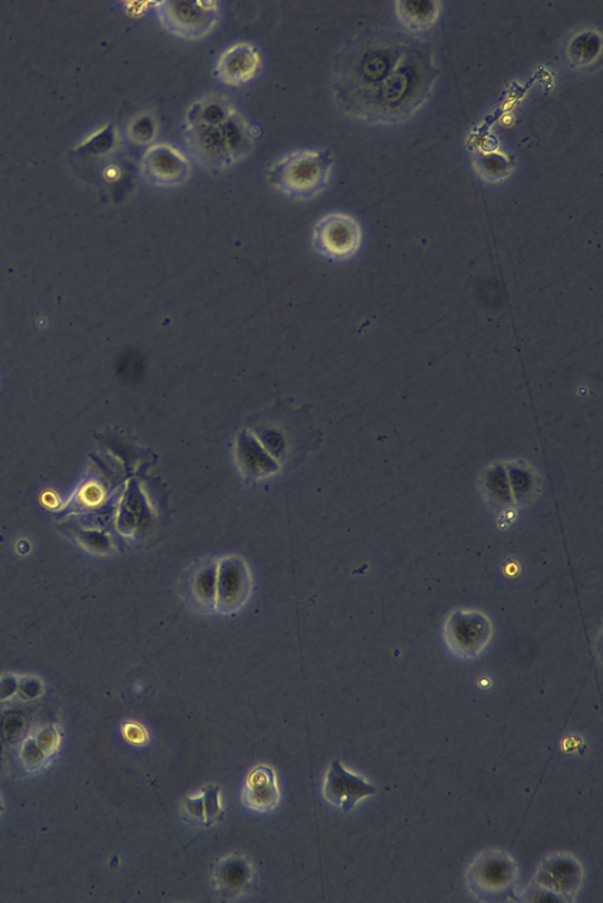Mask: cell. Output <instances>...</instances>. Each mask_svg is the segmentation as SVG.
Returning <instances> with one entry per match:
<instances>
[{"instance_id": "7402d4cb", "label": "cell", "mask_w": 603, "mask_h": 903, "mask_svg": "<svg viewBox=\"0 0 603 903\" xmlns=\"http://www.w3.org/2000/svg\"><path fill=\"white\" fill-rule=\"evenodd\" d=\"M4 811H6V805H4L2 796H0V816L3 815Z\"/></svg>"}, {"instance_id": "4fadbf2b", "label": "cell", "mask_w": 603, "mask_h": 903, "mask_svg": "<svg viewBox=\"0 0 603 903\" xmlns=\"http://www.w3.org/2000/svg\"><path fill=\"white\" fill-rule=\"evenodd\" d=\"M562 54L570 68L579 72L594 71L602 58V33L594 26H584L570 32L562 44Z\"/></svg>"}, {"instance_id": "44dd1931", "label": "cell", "mask_w": 603, "mask_h": 903, "mask_svg": "<svg viewBox=\"0 0 603 903\" xmlns=\"http://www.w3.org/2000/svg\"><path fill=\"white\" fill-rule=\"evenodd\" d=\"M122 734L126 742L134 746H145L149 743L148 731L134 722H128L122 726Z\"/></svg>"}, {"instance_id": "8992f818", "label": "cell", "mask_w": 603, "mask_h": 903, "mask_svg": "<svg viewBox=\"0 0 603 903\" xmlns=\"http://www.w3.org/2000/svg\"><path fill=\"white\" fill-rule=\"evenodd\" d=\"M155 11L160 24L171 34L184 39H199L216 28L223 6L219 2L169 0L157 3Z\"/></svg>"}, {"instance_id": "6da1fadb", "label": "cell", "mask_w": 603, "mask_h": 903, "mask_svg": "<svg viewBox=\"0 0 603 903\" xmlns=\"http://www.w3.org/2000/svg\"><path fill=\"white\" fill-rule=\"evenodd\" d=\"M438 77L439 69L432 46L413 39L385 80L372 90L342 102L338 109L368 125H399L425 107Z\"/></svg>"}, {"instance_id": "ac0fdd59", "label": "cell", "mask_w": 603, "mask_h": 903, "mask_svg": "<svg viewBox=\"0 0 603 903\" xmlns=\"http://www.w3.org/2000/svg\"><path fill=\"white\" fill-rule=\"evenodd\" d=\"M182 814L187 823L197 827L209 828L225 818V811L220 804V788L209 785L197 796L186 797L182 804Z\"/></svg>"}, {"instance_id": "ba28073f", "label": "cell", "mask_w": 603, "mask_h": 903, "mask_svg": "<svg viewBox=\"0 0 603 903\" xmlns=\"http://www.w3.org/2000/svg\"><path fill=\"white\" fill-rule=\"evenodd\" d=\"M140 170L154 187L174 189L182 187L191 177L188 157L169 142H156L146 151Z\"/></svg>"}, {"instance_id": "5bb4252c", "label": "cell", "mask_w": 603, "mask_h": 903, "mask_svg": "<svg viewBox=\"0 0 603 903\" xmlns=\"http://www.w3.org/2000/svg\"><path fill=\"white\" fill-rule=\"evenodd\" d=\"M63 742V732L57 725H49L30 735L20 746L19 758L26 771H45L55 761Z\"/></svg>"}, {"instance_id": "5b68a950", "label": "cell", "mask_w": 603, "mask_h": 903, "mask_svg": "<svg viewBox=\"0 0 603 903\" xmlns=\"http://www.w3.org/2000/svg\"><path fill=\"white\" fill-rule=\"evenodd\" d=\"M466 880L471 893L480 901L510 900L517 886L518 866L511 854L488 850L473 860Z\"/></svg>"}, {"instance_id": "d6986e66", "label": "cell", "mask_w": 603, "mask_h": 903, "mask_svg": "<svg viewBox=\"0 0 603 903\" xmlns=\"http://www.w3.org/2000/svg\"><path fill=\"white\" fill-rule=\"evenodd\" d=\"M472 166L484 181L497 183L507 180L514 172L513 157L501 149H478L473 153Z\"/></svg>"}, {"instance_id": "277c9868", "label": "cell", "mask_w": 603, "mask_h": 903, "mask_svg": "<svg viewBox=\"0 0 603 903\" xmlns=\"http://www.w3.org/2000/svg\"><path fill=\"white\" fill-rule=\"evenodd\" d=\"M335 157L330 150L307 148L278 158L267 170L274 189L295 200H310L330 182Z\"/></svg>"}, {"instance_id": "7c38bea8", "label": "cell", "mask_w": 603, "mask_h": 903, "mask_svg": "<svg viewBox=\"0 0 603 903\" xmlns=\"http://www.w3.org/2000/svg\"><path fill=\"white\" fill-rule=\"evenodd\" d=\"M377 791L367 780L347 771L339 761L330 764L324 793L333 806L349 813L362 798L373 796Z\"/></svg>"}, {"instance_id": "7a4b0ae2", "label": "cell", "mask_w": 603, "mask_h": 903, "mask_svg": "<svg viewBox=\"0 0 603 903\" xmlns=\"http://www.w3.org/2000/svg\"><path fill=\"white\" fill-rule=\"evenodd\" d=\"M182 130L192 156L209 170H229L255 148L250 121L219 95L195 100L185 113Z\"/></svg>"}, {"instance_id": "52a82bcc", "label": "cell", "mask_w": 603, "mask_h": 903, "mask_svg": "<svg viewBox=\"0 0 603 903\" xmlns=\"http://www.w3.org/2000/svg\"><path fill=\"white\" fill-rule=\"evenodd\" d=\"M313 241L319 255L330 260L345 261L354 258L360 250L364 232L353 216L334 212L316 222Z\"/></svg>"}, {"instance_id": "9a60e30c", "label": "cell", "mask_w": 603, "mask_h": 903, "mask_svg": "<svg viewBox=\"0 0 603 903\" xmlns=\"http://www.w3.org/2000/svg\"><path fill=\"white\" fill-rule=\"evenodd\" d=\"M253 879L254 870L249 860L239 854L219 860L214 870L215 890L225 900L245 894L250 889Z\"/></svg>"}, {"instance_id": "8fae6325", "label": "cell", "mask_w": 603, "mask_h": 903, "mask_svg": "<svg viewBox=\"0 0 603 903\" xmlns=\"http://www.w3.org/2000/svg\"><path fill=\"white\" fill-rule=\"evenodd\" d=\"M264 69L263 53L250 43H236L226 49L216 61L214 77L229 88L246 87Z\"/></svg>"}, {"instance_id": "30bf717a", "label": "cell", "mask_w": 603, "mask_h": 903, "mask_svg": "<svg viewBox=\"0 0 603 903\" xmlns=\"http://www.w3.org/2000/svg\"><path fill=\"white\" fill-rule=\"evenodd\" d=\"M445 638L449 649L461 659H474L492 639V624L478 612H456L451 615Z\"/></svg>"}, {"instance_id": "2e32d148", "label": "cell", "mask_w": 603, "mask_h": 903, "mask_svg": "<svg viewBox=\"0 0 603 903\" xmlns=\"http://www.w3.org/2000/svg\"><path fill=\"white\" fill-rule=\"evenodd\" d=\"M243 802L248 808L259 813H269L277 807L279 788L271 767L259 766L249 773L243 791Z\"/></svg>"}, {"instance_id": "ffe728a7", "label": "cell", "mask_w": 603, "mask_h": 903, "mask_svg": "<svg viewBox=\"0 0 603 903\" xmlns=\"http://www.w3.org/2000/svg\"><path fill=\"white\" fill-rule=\"evenodd\" d=\"M245 577H246V574H244L243 567L239 568L238 565L237 566H234V565L233 566L231 565L227 566L226 574H224V579H220V584H219L220 593L219 594L220 595L224 594V597L226 599H227L228 595H231L229 604H233V601L235 598L234 594H236L235 592H237L239 599L243 601V594H244V592H245V589H246V587L248 585V582H247V579H245L243 582H238V580L243 579Z\"/></svg>"}, {"instance_id": "3957f363", "label": "cell", "mask_w": 603, "mask_h": 903, "mask_svg": "<svg viewBox=\"0 0 603 903\" xmlns=\"http://www.w3.org/2000/svg\"><path fill=\"white\" fill-rule=\"evenodd\" d=\"M413 38L388 29L357 33L335 57L333 95L338 107L385 80L406 52Z\"/></svg>"}, {"instance_id": "9c48e42d", "label": "cell", "mask_w": 603, "mask_h": 903, "mask_svg": "<svg viewBox=\"0 0 603 903\" xmlns=\"http://www.w3.org/2000/svg\"><path fill=\"white\" fill-rule=\"evenodd\" d=\"M585 871L580 861L567 853H556L542 860L533 885L554 895L560 902L573 901L584 885Z\"/></svg>"}, {"instance_id": "e0dca14e", "label": "cell", "mask_w": 603, "mask_h": 903, "mask_svg": "<svg viewBox=\"0 0 603 903\" xmlns=\"http://www.w3.org/2000/svg\"><path fill=\"white\" fill-rule=\"evenodd\" d=\"M444 11L439 0H397L394 12L398 24L411 34H422L432 30Z\"/></svg>"}]
</instances>
